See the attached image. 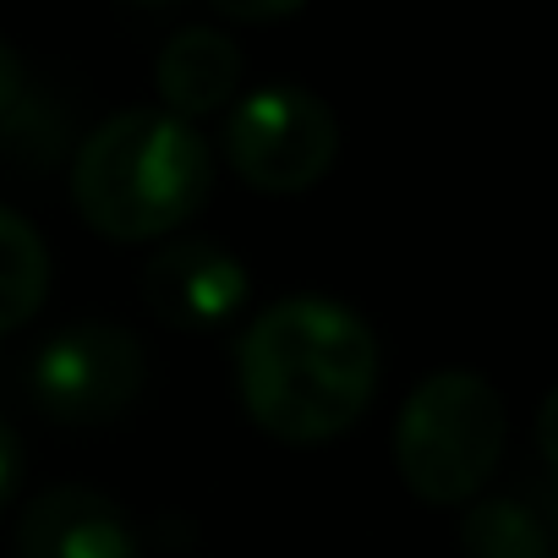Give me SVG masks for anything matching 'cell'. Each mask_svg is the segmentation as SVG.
<instances>
[{
    "mask_svg": "<svg viewBox=\"0 0 558 558\" xmlns=\"http://www.w3.org/2000/svg\"><path fill=\"white\" fill-rule=\"evenodd\" d=\"M553 411H558V400L547 395V400H542V411H536V449H542V465H547V471L558 465V444H553Z\"/></svg>",
    "mask_w": 558,
    "mask_h": 558,
    "instance_id": "cell-15",
    "label": "cell"
},
{
    "mask_svg": "<svg viewBox=\"0 0 558 558\" xmlns=\"http://www.w3.org/2000/svg\"><path fill=\"white\" fill-rule=\"evenodd\" d=\"M225 159L230 170L268 197L313 192L340 159V121L335 110L302 83L252 88L225 121Z\"/></svg>",
    "mask_w": 558,
    "mask_h": 558,
    "instance_id": "cell-4",
    "label": "cell"
},
{
    "mask_svg": "<svg viewBox=\"0 0 558 558\" xmlns=\"http://www.w3.org/2000/svg\"><path fill=\"white\" fill-rule=\"evenodd\" d=\"M0 137H7V148H12L23 165H50L56 148L66 143V121H61V110H56L50 99L23 94V99L12 105V116L0 121Z\"/></svg>",
    "mask_w": 558,
    "mask_h": 558,
    "instance_id": "cell-11",
    "label": "cell"
},
{
    "mask_svg": "<svg viewBox=\"0 0 558 558\" xmlns=\"http://www.w3.org/2000/svg\"><path fill=\"white\" fill-rule=\"evenodd\" d=\"M214 197V154L192 121L121 110L99 121L72 159V203L105 241H159Z\"/></svg>",
    "mask_w": 558,
    "mask_h": 558,
    "instance_id": "cell-2",
    "label": "cell"
},
{
    "mask_svg": "<svg viewBox=\"0 0 558 558\" xmlns=\"http://www.w3.org/2000/svg\"><path fill=\"white\" fill-rule=\"evenodd\" d=\"M509 444V411L498 389L471 367L422 378L395 416V471L411 498L454 509L471 504L498 471Z\"/></svg>",
    "mask_w": 558,
    "mask_h": 558,
    "instance_id": "cell-3",
    "label": "cell"
},
{
    "mask_svg": "<svg viewBox=\"0 0 558 558\" xmlns=\"http://www.w3.org/2000/svg\"><path fill=\"white\" fill-rule=\"evenodd\" d=\"M154 88L165 99L159 110L175 121H203V116L225 110L241 88L235 39L219 28H181L154 61Z\"/></svg>",
    "mask_w": 558,
    "mask_h": 558,
    "instance_id": "cell-8",
    "label": "cell"
},
{
    "mask_svg": "<svg viewBox=\"0 0 558 558\" xmlns=\"http://www.w3.org/2000/svg\"><path fill=\"white\" fill-rule=\"evenodd\" d=\"M307 7V0H214V12L246 28H268V23H286Z\"/></svg>",
    "mask_w": 558,
    "mask_h": 558,
    "instance_id": "cell-13",
    "label": "cell"
},
{
    "mask_svg": "<svg viewBox=\"0 0 558 558\" xmlns=\"http://www.w3.org/2000/svg\"><path fill=\"white\" fill-rule=\"evenodd\" d=\"M17 558H143V542L116 498L83 482H56L23 509Z\"/></svg>",
    "mask_w": 558,
    "mask_h": 558,
    "instance_id": "cell-7",
    "label": "cell"
},
{
    "mask_svg": "<svg viewBox=\"0 0 558 558\" xmlns=\"http://www.w3.org/2000/svg\"><path fill=\"white\" fill-rule=\"evenodd\" d=\"M23 94H28V66H23V56H17L12 39H0V121L12 116V105Z\"/></svg>",
    "mask_w": 558,
    "mask_h": 558,
    "instance_id": "cell-14",
    "label": "cell"
},
{
    "mask_svg": "<svg viewBox=\"0 0 558 558\" xmlns=\"http://www.w3.org/2000/svg\"><path fill=\"white\" fill-rule=\"evenodd\" d=\"M148 384L143 340L121 324H72L50 335L28 367L39 411L61 427H105L137 405Z\"/></svg>",
    "mask_w": 558,
    "mask_h": 558,
    "instance_id": "cell-5",
    "label": "cell"
},
{
    "mask_svg": "<svg viewBox=\"0 0 558 558\" xmlns=\"http://www.w3.org/2000/svg\"><path fill=\"white\" fill-rule=\"evenodd\" d=\"M460 547L465 558H553V531L525 498H482L460 520Z\"/></svg>",
    "mask_w": 558,
    "mask_h": 558,
    "instance_id": "cell-10",
    "label": "cell"
},
{
    "mask_svg": "<svg viewBox=\"0 0 558 558\" xmlns=\"http://www.w3.org/2000/svg\"><path fill=\"white\" fill-rule=\"evenodd\" d=\"M378 335L335 296L302 291L268 302L235 345V389L274 444H335L378 395Z\"/></svg>",
    "mask_w": 558,
    "mask_h": 558,
    "instance_id": "cell-1",
    "label": "cell"
},
{
    "mask_svg": "<svg viewBox=\"0 0 558 558\" xmlns=\"http://www.w3.org/2000/svg\"><path fill=\"white\" fill-rule=\"evenodd\" d=\"M23 471H28V449H23V433L0 416V514H7L23 493Z\"/></svg>",
    "mask_w": 558,
    "mask_h": 558,
    "instance_id": "cell-12",
    "label": "cell"
},
{
    "mask_svg": "<svg viewBox=\"0 0 558 558\" xmlns=\"http://www.w3.org/2000/svg\"><path fill=\"white\" fill-rule=\"evenodd\" d=\"M50 296V246L45 235L0 203V335H17Z\"/></svg>",
    "mask_w": 558,
    "mask_h": 558,
    "instance_id": "cell-9",
    "label": "cell"
},
{
    "mask_svg": "<svg viewBox=\"0 0 558 558\" xmlns=\"http://www.w3.org/2000/svg\"><path fill=\"white\" fill-rule=\"evenodd\" d=\"M252 296V274L246 263L208 235H186V241H165L148 263H143V302L159 324L181 329V335H208L225 329Z\"/></svg>",
    "mask_w": 558,
    "mask_h": 558,
    "instance_id": "cell-6",
    "label": "cell"
}]
</instances>
